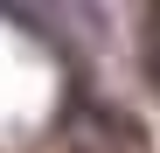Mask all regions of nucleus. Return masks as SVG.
<instances>
[{"instance_id": "1", "label": "nucleus", "mask_w": 160, "mask_h": 153, "mask_svg": "<svg viewBox=\"0 0 160 153\" xmlns=\"http://www.w3.org/2000/svg\"><path fill=\"white\" fill-rule=\"evenodd\" d=\"M139 49H146V76H153V91H160V7L146 14V42Z\"/></svg>"}]
</instances>
